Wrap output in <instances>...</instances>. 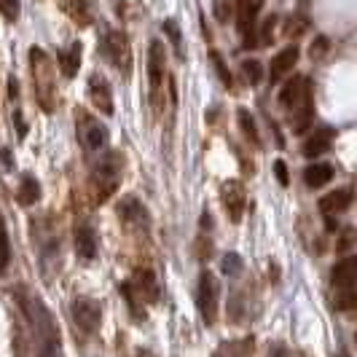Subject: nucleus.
I'll list each match as a JSON object with an SVG mask.
<instances>
[{"instance_id":"obj_1","label":"nucleus","mask_w":357,"mask_h":357,"mask_svg":"<svg viewBox=\"0 0 357 357\" xmlns=\"http://www.w3.org/2000/svg\"><path fill=\"white\" fill-rule=\"evenodd\" d=\"M312 97H314V91H312V81L306 75H293L280 91V105L285 107L290 126L298 135L314 119V100Z\"/></svg>"},{"instance_id":"obj_2","label":"nucleus","mask_w":357,"mask_h":357,"mask_svg":"<svg viewBox=\"0 0 357 357\" xmlns=\"http://www.w3.org/2000/svg\"><path fill=\"white\" fill-rule=\"evenodd\" d=\"M121 178H124V156L119 151H107L105 148L100 153V159L94 161V167H91V202L94 204H105L107 199L119 191Z\"/></svg>"},{"instance_id":"obj_3","label":"nucleus","mask_w":357,"mask_h":357,"mask_svg":"<svg viewBox=\"0 0 357 357\" xmlns=\"http://www.w3.org/2000/svg\"><path fill=\"white\" fill-rule=\"evenodd\" d=\"M30 70H33V91H36L38 105L46 113H52L54 102H56V73H54L52 56L43 49L33 46L30 49Z\"/></svg>"},{"instance_id":"obj_4","label":"nucleus","mask_w":357,"mask_h":357,"mask_svg":"<svg viewBox=\"0 0 357 357\" xmlns=\"http://www.w3.org/2000/svg\"><path fill=\"white\" fill-rule=\"evenodd\" d=\"M331 290H333V304L339 312H352L357 306V258L349 255L341 264L333 266L331 274Z\"/></svg>"},{"instance_id":"obj_5","label":"nucleus","mask_w":357,"mask_h":357,"mask_svg":"<svg viewBox=\"0 0 357 357\" xmlns=\"http://www.w3.org/2000/svg\"><path fill=\"white\" fill-rule=\"evenodd\" d=\"M75 132H78V143L84 145L86 153H102L107 148V140H110L107 126L89 116L84 107L75 110Z\"/></svg>"},{"instance_id":"obj_6","label":"nucleus","mask_w":357,"mask_h":357,"mask_svg":"<svg viewBox=\"0 0 357 357\" xmlns=\"http://www.w3.org/2000/svg\"><path fill=\"white\" fill-rule=\"evenodd\" d=\"M164 75H167V52L161 40H153L148 49V84H151V105L156 113H161L164 105Z\"/></svg>"},{"instance_id":"obj_7","label":"nucleus","mask_w":357,"mask_h":357,"mask_svg":"<svg viewBox=\"0 0 357 357\" xmlns=\"http://www.w3.org/2000/svg\"><path fill=\"white\" fill-rule=\"evenodd\" d=\"M218 304H220V285H218V277L213 271H202L199 274V287H197V306L202 320L207 325H213L218 317Z\"/></svg>"},{"instance_id":"obj_8","label":"nucleus","mask_w":357,"mask_h":357,"mask_svg":"<svg viewBox=\"0 0 357 357\" xmlns=\"http://www.w3.org/2000/svg\"><path fill=\"white\" fill-rule=\"evenodd\" d=\"M102 54H105V59L116 70L129 75V70H132V49H129V38L121 30H105Z\"/></svg>"},{"instance_id":"obj_9","label":"nucleus","mask_w":357,"mask_h":357,"mask_svg":"<svg viewBox=\"0 0 357 357\" xmlns=\"http://www.w3.org/2000/svg\"><path fill=\"white\" fill-rule=\"evenodd\" d=\"M264 0H239L236 3V30L242 36V46L252 49L258 46L255 36H258V17H261Z\"/></svg>"},{"instance_id":"obj_10","label":"nucleus","mask_w":357,"mask_h":357,"mask_svg":"<svg viewBox=\"0 0 357 357\" xmlns=\"http://www.w3.org/2000/svg\"><path fill=\"white\" fill-rule=\"evenodd\" d=\"M73 322L78 331H84L86 336H94L97 328H100V320H102V309L94 298H86V296H78L73 298Z\"/></svg>"},{"instance_id":"obj_11","label":"nucleus","mask_w":357,"mask_h":357,"mask_svg":"<svg viewBox=\"0 0 357 357\" xmlns=\"http://www.w3.org/2000/svg\"><path fill=\"white\" fill-rule=\"evenodd\" d=\"M86 94H89L91 105L97 107L102 116H113V91L102 75H91L89 84H86Z\"/></svg>"},{"instance_id":"obj_12","label":"nucleus","mask_w":357,"mask_h":357,"mask_svg":"<svg viewBox=\"0 0 357 357\" xmlns=\"http://www.w3.org/2000/svg\"><path fill=\"white\" fill-rule=\"evenodd\" d=\"M223 204H226V215L234 223L242 220V213L248 207V197H245V185L236 180H226L223 183Z\"/></svg>"},{"instance_id":"obj_13","label":"nucleus","mask_w":357,"mask_h":357,"mask_svg":"<svg viewBox=\"0 0 357 357\" xmlns=\"http://www.w3.org/2000/svg\"><path fill=\"white\" fill-rule=\"evenodd\" d=\"M298 62V46H285L277 56H271V65H268V81L271 84H280L287 73H293Z\"/></svg>"},{"instance_id":"obj_14","label":"nucleus","mask_w":357,"mask_h":357,"mask_svg":"<svg viewBox=\"0 0 357 357\" xmlns=\"http://www.w3.org/2000/svg\"><path fill=\"white\" fill-rule=\"evenodd\" d=\"M352 207V188H336L333 194L320 199V210L325 218H333V215L344 213Z\"/></svg>"},{"instance_id":"obj_15","label":"nucleus","mask_w":357,"mask_h":357,"mask_svg":"<svg viewBox=\"0 0 357 357\" xmlns=\"http://www.w3.org/2000/svg\"><path fill=\"white\" fill-rule=\"evenodd\" d=\"M119 215H121V220H126V223L135 226V229H148V223H151L145 207L135 197H126L124 202L119 204Z\"/></svg>"},{"instance_id":"obj_16","label":"nucleus","mask_w":357,"mask_h":357,"mask_svg":"<svg viewBox=\"0 0 357 357\" xmlns=\"http://www.w3.org/2000/svg\"><path fill=\"white\" fill-rule=\"evenodd\" d=\"M336 140V129H331V126H322V129H317L314 135H309L304 143V156H309V159H314V156H320V153H325L328 148H331V143Z\"/></svg>"},{"instance_id":"obj_17","label":"nucleus","mask_w":357,"mask_h":357,"mask_svg":"<svg viewBox=\"0 0 357 357\" xmlns=\"http://www.w3.org/2000/svg\"><path fill=\"white\" fill-rule=\"evenodd\" d=\"M75 250L86 261L97 255V236H94V229L89 223H75Z\"/></svg>"},{"instance_id":"obj_18","label":"nucleus","mask_w":357,"mask_h":357,"mask_svg":"<svg viewBox=\"0 0 357 357\" xmlns=\"http://www.w3.org/2000/svg\"><path fill=\"white\" fill-rule=\"evenodd\" d=\"M65 6H68V14L73 17V22H78L81 27H86V24H91V19H94L97 0H65Z\"/></svg>"},{"instance_id":"obj_19","label":"nucleus","mask_w":357,"mask_h":357,"mask_svg":"<svg viewBox=\"0 0 357 357\" xmlns=\"http://www.w3.org/2000/svg\"><path fill=\"white\" fill-rule=\"evenodd\" d=\"M333 180V167L331 164H309L304 169V183L309 188H322Z\"/></svg>"},{"instance_id":"obj_20","label":"nucleus","mask_w":357,"mask_h":357,"mask_svg":"<svg viewBox=\"0 0 357 357\" xmlns=\"http://www.w3.org/2000/svg\"><path fill=\"white\" fill-rule=\"evenodd\" d=\"M59 65H62V73H65L68 78H73V75L78 73V68H81V43H78V40L68 46V52L59 54Z\"/></svg>"},{"instance_id":"obj_21","label":"nucleus","mask_w":357,"mask_h":357,"mask_svg":"<svg viewBox=\"0 0 357 357\" xmlns=\"http://www.w3.org/2000/svg\"><path fill=\"white\" fill-rule=\"evenodd\" d=\"M19 204H24V207H30V204H36L38 199H40V185H38V180L33 175H22V185H19Z\"/></svg>"},{"instance_id":"obj_22","label":"nucleus","mask_w":357,"mask_h":357,"mask_svg":"<svg viewBox=\"0 0 357 357\" xmlns=\"http://www.w3.org/2000/svg\"><path fill=\"white\" fill-rule=\"evenodd\" d=\"M215 357H252V339L226 341V344H220Z\"/></svg>"},{"instance_id":"obj_23","label":"nucleus","mask_w":357,"mask_h":357,"mask_svg":"<svg viewBox=\"0 0 357 357\" xmlns=\"http://www.w3.org/2000/svg\"><path fill=\"white\" fill-rule=\"evenodd\" d=\"M239 126H242V132H245V137L250 140L252 145H261V137H258V129H255V121H252V116L248 113V107H239Z\"/></svg>"},{"instance_id":"obj_24","label":"nucleus","mask_w":357,"mask_h":357,"mask_svg":"<svg viewBox=\"0 0 357 357\" xmlns=\"http://www.w3.org/2000/svg\"><path fill=\"white\" fill-rule=\"evenodd\" d=\"M8 261H11V245H8V231H6V220H3V215H0V274L6 271Z\"/></svg>"},{"instance_id":"obj_25","label":"nucleus","mask_w":357,"mask_h":357,"mask_svg":"<svg viewBox=\"0 0 357 357\" xmlns=\"http://www.w3.org/2000/svg\"><path fill=\"white\" fill-rule=\"evenodd\" d=\"M242 75H245V81H248L250 86H255V84L264 78L261 62H258V59H245V62H242Z\"/></svg>"},{"instance_id":"obj_26","label":"nucleus","mask_w":357,"mask_h":357,"mask_svg":"<svg viewBox=\"0 0 357 357\" xmlns=\"http://www.w3.org/2000/svg\"><path fill=\"white\" fill-rule=\"evenodd\" d=\"M0 14L6 22H17L19 19V0H0Z\"/></svg>"},{"instance_id":"obj_27","label":"nucleus","mask_w":357,"mask_h":357,"mask_svg":"<svg viewBox=\"0 0 357 357\" xmlns=\"http://www.w3.org/2000/svg\"><path fill=\"white\" fill-rule=\"evenodd\" d=\"M223 271H226V274H231V277H236V274L242 271V258H239L236 252L223 255Z\"/></svg>"},{"instance_id":"obj_28","label":"nucleus","mask_w":357,"mask_h":357,"mask_svg":"<svg viewBox=\"0 0 357 357\" xmlns=\"http://www.w3.org/2000/svg\"><path fill=\"white\" fill-rule=\"evenodd\" d=\"M274 24H277V17H268L266 22H264V27H261V33H258V43L261 46H268L271 43V38H274Z\"/></svg>"},{"instance_id":"obj_29","label":"nucleus","mask_w":357,"mask_h":357,"mask_svg":"<svg viewBox=\"0 0 357 357\" xmlns=\"http://www.w3.org/2000/svg\"><path fill=\"white\" fill-rule=\"evenodd\" d=\"M164 30L169 33V40L175 43V49H178V54H180V30H178V24H175L172 19H167V22H164Z\"/></svg>"},{"instance_id":"obj_30","label":"nucleus","mask_w":357,"mask_h":357,"mask_svg":"<svg viewBox=\"0 0 357 357\" xmlns=\"http://www.w3.org/2000/svg\"><path fill=\"white\" fill-rule=\"evenodd\" d=\"M213 62L218 65V73H220V81H223L226 86H231V75H229V70L223 68V62H220V54H213Z\"/></svg>"},{"instance_id":"obj_31","label":"nucleus","mask_w":357,"mask_h":357,"mask_svg":"<svg viewBox=\"0 0 357 357\" xmlns=\"http://www.w3.org/2000/svg\"><path fill=\"white\" fill-rule=\"evenodd\" d=\"M274 172H277V178L282 185H287V169H285V161H274Z\"/></svg>"},{"instance_id":"obj_32","label":"nucleus","mask_w":357,"mask_h":357,"mask_svg":"<svg viewBox=\"0 0 357 357\" xmlns=\"http://www.w3.org/2000/svg\"><path fill=\"white\" fill-rule=\"evenodd\" d=\"M325 46H328V43H325V38H317V43H312V56H317V59H320L322 54H325Z\"/></svg>"},{"instance_id":"obj_33","label":"nucleus","mask_w":357,"mask_h":357,"mask_svg":"<svg viewBox=\"0 0 357 357\" xmlns=\"http://www.w3.org/2000/svg\"><path fill=\"white\" fill-rule=\"evenodd\" d=\"M268 357H290V352H287V347H282V344H274L268 349Z\"/></svg>"}]
</instances>
